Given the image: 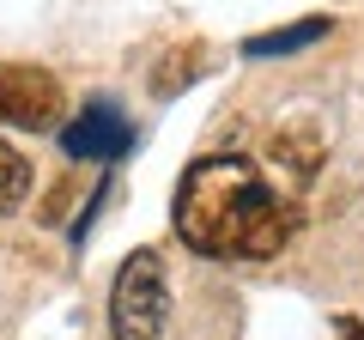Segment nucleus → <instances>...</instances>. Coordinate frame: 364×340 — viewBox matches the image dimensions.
<instances>
[{
	"label": "nucleus",
	"instance_id": "f257e3e1",
	"mask_svg": "<svg viewBox=\"0 0 364 340\" xmlns=\"http://www.w3.org/2000/svg\"><path fill=\"white\" fill-rule=\"evenodd\" d=\"M176 237L213 262H267L279 255L298 213L261 183L249 158H200L176 183Z\"/></svg>",
	"mask_w": 364,
	"mask_h": 340
},
{
	"label": "nucleus",
	"instance_id": "f03ea898",
	"mask_svg": "<svg viewBox=\"0 0 364 340\" xmlns=\"http://www.w3.org/2000/svg\"><path fill=\"white\" fill-rule=\"evenodd\" d=\"M170 322V280L158 249H134L109 286V340H158Z\"/></svg>",
	"mask_w": 364,
	"mask_h": 340
},
{
	"label": "nucleus",
	"instance_id": "7ed1b4c3",
	"mask_svg": "<svg viewBox=\"0 0 364 340\" xmlns=\"http://www.w3.org/2000/svg\"><path fill=\"white\" fill-rule=\"evenodd\" d=\"M55 116H61V79L49 67H0V122L6 128H55Z\"/></svg>",
	"mask_w": 364,
	"mask_h": 340
},
{
	"label": "nucleus",
	"instance_id": "20e7f679",
	"mask_svg": "<svg viewBox=\"0 0 364 340\" xmlns=\"http://www.w3.org/2000/svg\"><path fill=\"white\" fill-rule=\"evenodd\" d=\"M61 146L73 158H116L122 146H128V122H122V110H109V104H85L79 122L61 134Z\"/></svg>",
	"mask_w": 364,
	"mask_h": 340
},
{
	"label": "nucleus",
	"instance_id": "39448f33",
	"mask_svg": "<svg viewBox=\"0 0 364 340\" xmlns=\"http://www.w3.org/2000/svg\"><path fill=\"white\" fill-rule=\"evenodd\" d=\"M25 195H31V164H25V152H18V146L0 140V219L25 207Z\"/></svg>",
	"mask_w": 364,
	"mask_h": 340
},
{
	"label": "nucleus",
	"instance_id": "423d86ee",
	"mask_svg": "<svg viewBox=\"0 0 364 340\" xmlns=\"http://www.w3.org/2000/svg\"><path fill=\"white\" fill-rule=\"evenodd\" d=\"M316 37H328V18H298V25H286L279 37H249L243 49L249 55H279V49H298V43H316Z\"/></svg>",
	"mask_w": 364,
	"mask_h": 340
},
{
	"label": "nucleus",
	"instance_id": "0eeeda50",
	"mask_svg": "<svg viewBox=\"0 0 364 340\" xmlns=\"http://www.w3.org/2000/svg\"><path fill=\"white\" fill-rule=\"evenodd\" d=\"M334 340H364V322H358V316H340V322H334Z\"/></svg>",
	"mask_w": 364,
	"mask_h": 340
}]
</instances>
